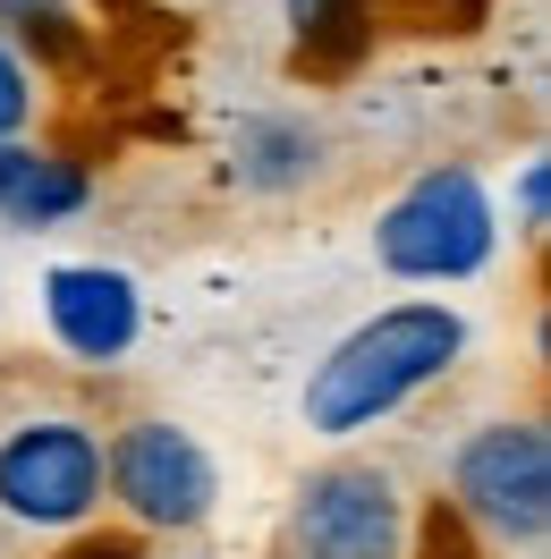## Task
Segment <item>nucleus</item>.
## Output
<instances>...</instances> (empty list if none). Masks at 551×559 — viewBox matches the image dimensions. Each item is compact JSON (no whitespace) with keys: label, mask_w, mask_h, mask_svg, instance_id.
Masks as SVG:
<instances>
[{"label":"nucleus","mask_w":551,"mask_h":559,"mask_svg":"<svg viewBox=\"0 0 551 559\" xmlns=\"http://www.w3.org/2000/svg\"><path fill=\"white\" fill-rule=\"evenodd\" d=\"M0 518L26 534H77L103 518V432L85 416H26L0 432Z\"/></svg>","instance_id":"obj_6"},{"label":"nucleus","mask_w":551,"mask_h":559,"mask_svg":"<svg viewBox=\"0 0 551 559\" xmlns=\"http://www.w3.org/2000/svg\"><path fill=\"white\" fill-rule=\"evenodd\" d=\"M449 509L492 551H543L551 543V432L535 416H492L449 450Z\"/></svg>","instance_id":"obj_3"},{"label":"nucleus","mask_w":551,"mask_h":559,"mask_svg":"<svg viewBox=\"0 0 551 559\" xmlns=\"http://www.w3.org/2000/svg\"><path fill=\"white\" fill-rule=\"evenodd\" d=\"M501 254V204L476 162H424V170L374 212V263L408 288H458L483 280Z\"/></svg>","instance_id":"obj_2"},{"label":"nucleus","mask_w":551,"mask_h":559,"mask_svg":"<svg viewBox=\"0 0 551 559\" xmlns=\"http://www.w3.org/2000/svg\"><path fill=\"white\" fill-rule=\"evenodd\" d=\"M509 212H517V238H543L551 229V162H517V187H509Z\"/></svg>","instance_id":"obj_11"},{"label":"nucleus","mask_w":551,"mask_h":559,"mask_svg":"<svg viewBox=\"0 0 551 559\" xmlns=\"http://www.w3.org/2000/svg\"><path fill=\"white\" fill-rule=\"evenodd\" d=\"M85 204H94V178H85V162H69V153H51V144H35V136L0 144V229H26V238H43V229L77 221Z\"/></svg>","instance_id":"obj_9"},{"label":"nucleus","mask_w":551,"mask_h":559,"mask_svg":"<svg viewBox=\"0 0 551 559\" xmlns=\"http://www.w3.org/2000/svg\"><path fill=\"white\" fill-rule=\"evenodd\" d=\"M35 119H43V76L26 69L17 43H0V144H17Z\"/></svg>","instance_id":"obj_10"},{"label":"nucleus","mask_w":551,"mask_h":559,"mask_svg":"<svg viewBox=\"0 0 551 559\" xmlns=\"http://www.w3.org/2000/svg\"><path fill=\"white\" fill-rule=\"evenodd\" d=\"M103 509L144 534H196L221 509V457L171 416H137L103 441Z\"/></svg>","instance_id":"obj_5"},{"label":"nucleus","mask_w":551,"mask_h":559,"mask_svg":"<svg viewBox=\"0 0 551 559\" xmlns=\"http://www.w3.org/2000/svg\"><path fill=\"white\" fill-rule=\"evenodd\" d=\"M43 331L77 365H119L144 340V288L119 263H51L43 272Z\"/></svg>","instance_id":"obj_7"},{"label":"nucleus","mask_w":551,"mask_h":559,"mask_svg":"<svg viewBox=\"0 0 551 559\" xmlns=\"http://www.w3.org/2000/svg\"><path fill=\"white\" fill-rule=\"evenodd\" d=\"M458 356H467V314L449 297H399L323 348V365L297 390V424L314 441H356L399 407H415L433 382H449Z\"/></svg>","instance_id":"obj_1"},{"label":"nucleus","mask_w":551,"mask_h":559,"mask_svg":"<svg viewBox=\"0 0 551 559\" xmlns=\"http://www.w3.org/2000/svg\"><path fill=\"white\" fill-rule=\"evenodd\" d=\"M415 500L382 457H323L289 491V559H408Z\"/></svg>","instance_id":"obj_4"},{"label":"nucleus","mask_w":551,"mask_h":559,"mask_svg":"<svg viewBox=\"0 0 551 559\" xmlns=\"http://www.w3.org/2000/svg\"><path fill=\"white\" fill-rule=\"evenodd\" d=\"M289 9V35L314 43V35H331V17H340V0H280Z\"/></svg>","instance_id":"obj_12"},{"label":"nucleus","mask_w":551,"mask_h":559,"mask_svg":"<svg viewBox=\"0 0 551 559\" xmlns=\"http://www.w3.org/2000/svg\"><path fill=\"white\" fill-rule=\"evenodd\" d=\"M323 162H331L323 119H314V110H297V103H263V110H246L238 128H230V187H238V195L280 204V195L314 187V178H323Z\"/></svg>","instance_id":"obj_8"}]
</instances>
